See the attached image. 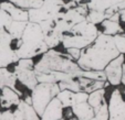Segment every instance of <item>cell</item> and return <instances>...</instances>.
Segmentation results:
<instances>
[{
	"label": "cell",
	"instance_id": "6da1fadb",
	"mask_svg": "<svg viewBox=\"0 0 125 120\" xmlns=\"http://www.w3.org/2000/svg\"><path fill=\"white\" fill-rule=\"evenodd\" d=\"M39 83L58 84L59 82L82 76L83 69L66 53L49 49L33 66Z\"/></svg>",
	"mask_w": 125,
	"mask_h": 120
},
{
	"label": "cell",
	"instance_id": "7a4b0ae2",
	"mask_svg": "<svg viewBox=\"0 0 125 120\" xmlns=\"http://www.w3.org/2000/svg\"><path fill=\"white\" fill-rule=\"evenodd\" d=\"M120 54L113 36L101 32L89 46L81 51L76 63L84 71H104L105 66Z\"/></svg>",
	"mask_w": 125,
	"mask_h": 120
},
{
	"label": "cell",
	"instance_id": "3957f363",
	"mask_svg": "<svg viewBox=\"0 0 125 120\" xmlns=\"http://www.w3.org/2000/svg\"><path fill=\"white\" fill-rule=\"evenodd\" d=\"M49 50L40 24L28 21L21 38L16 40V53L18 59H33Z\"/></svg>",
	"mask_w": 125,
	"mask_h": 120
},
{
	"label": "cell",
	"instance_id": "277c9868",
	"mask_svg": "<svg viewBox=\"0 0 125 120\" xmlns=\"http://www.w3.org/2000/svg\"><path fill=\"white\" fill-rule=\"evenodd\" d=\"M59 92V85L51 83H38L31 89V106L39 116H41L47 105L52 98L57 96Z\"/></svg>",
	"mask_w": 125,
	"mask_h": 120
},
{
	"label": "cell",
	"instance_id": "5b68a950",
	"mask_svg": "<svg viewBox=\"0 0 125 120\" xmlns=\"http://www.w3.org/2000/svg\"><path fill=\"white\" fill-rule=\"evenodd\" d=\"M65 0H43V5L38 9H28L29 21L40 23L42 21L54 18L58 13L64 11Z\"/></svg>",
	"mask_w": 125,
	"mask_h": 120
},
{
	"label": "cell",
	"instance_id": "8992f818",
	"mask_svg": "<svg viewBox=\"0 0 125 120\" xmlns=\"http://www.w3.org/2000/svg\"><path fill=\"white\" fill-rule=\"evenodd\" d=\"M33 66H34L33 59H19L13 68V73L16 74L17 79L30 90L39 83L33 71Z\"/></svg>",
	"mask_w": 125,
	"mask_h": 120
},
{
	"label": "cell",
	"instance_id": "52a82bcc",
	"mask_svg": "<svg viewBox=\"0 0 125 120\" xmlns=\"http://www.w3.org/2000/svg\"><path fill=\"white\" fill-rule=\"evenodd\" d=\"M16 40L8 32L0 33V67H8L18 62Z\"/></svg>",
	"mask_w": 125,
	"mask_h": 120
},
{
	"label": "cell",
	"instance_id": "ba28073f",
	"mask_svg": "<svg viewBox=\"0 0 125 120\" xmlns=\"http://www.w3.org/2000/svg\"><path fill=\"white\" fill-rule=\"evenodd\" d=\"M109 120H125V100L118 89H114L110 97Z\"/></svg>",
	"mask_w": 125,
	"mask_h": 120
},
{
	"label": "cell",
	"instance_id": "9c48e42d",
	"mask_svg": "<svg viewBox=\"0 0 125 120\" xmlns=\"http://www.w3.org/2000/svg\"><path fill=\"white\" fill-rule=\"evenodd\" d=\"M123 63H124V54H120L105 66L104 73L106 76V80L109 82L110 85L117 86L121 84Z\"/></svg>",
	"mask_w": 125,
	"mask_h": 120
},
{
	"label": "cell",
	"instance_id": "30bf717a",
	"mask_svg": "<svg viewBox=\"0 0 125 120\" xmlns=\"http://www.w3.org/2000/svg\"><path fill=\"white\" fill-rule=\"evenodd\" d=\"M63 105L55 96L52 98L51 101L47 105L43 112L40 116V120H59L64 117L63 113Z\"/></svg>",
	"mask_w": 125,
	"mask_h": 120
},
{
	"label": "cell",
	"instance_id": "8fae6325",
	"mask_svg": "<svg viewBox=\"0 0 125 120\" xmlns=\"http://www.w3.org/2000/svg\"><path fill=\"white\" fill-rule=\"evenodd\" d=\"M13 115L14 120H40V116L37 113L33 107L22 99L17 105Z\"/></svg>",
	"mask_w": 125,
	"mask_h": 120
},
{
	"label": "cell",
	"instance_id": "7c38bea8",
	"mask_svg": "<svg viewBox=\"0 0 125 120\" xmlns=\"http://www.w3.org/2000/svg\"><path fill=\"white\" fill-rule=\"evenodd\" d=\"M0 9L7 11L12 18V20H16V21H29L28 10L17 7V6H14L13 3H11L8 0H1L0 1Z\"/></svg>",
	"mask_w": 125,
	"mask_h": 120
},
{
	"label": "cell",
	"instance_id": "4fadbf2b",
	"mask_svg": "<svg viewBox=\"0 0 125 120\" xmlns=\"http://www.w3.org/2000/svg\"><path fill=\"white\" fill-rule=\"evenodd\" d=\"M0 90H1V94H0V107L1 108L9 109L12 106H17L21 100L20 99L21 95L12 88L3 87Z\"/></svg>",
	"mask_w": 125,
	"mask_h": 120
},
{
	"label": "cell",
	"instance_id": "5bb4252c",
	"mask_svg": "<svg viewBox=\"0 0 125 120\" xmlns=\"http://www.w3.org/2000/svg\"><path fill=\"white\" fill-rule=\"evenodd\" d=\"M78 82L80 85V92H84V93H90L94 92L96 89L100 88H105L106 86H109V82H103V80H96V79H91V78H86L80 76L78 77Z\"/></svg>",
	"mask_w": 125,
	"mask_h": 120
},
{
	"label": "cell",
	"instance_id": "9a60e30c",
	"mask_svg": "<svg viewBox=\"0 0 125 120\" xmlns=\"http://www.w3.org/2000/svg\"><path fill=\"white\" fill-rule=\"evenodd\" d=\"M71 109L73 115L78 118V120H90L94 117V110L87 101L74 104L71 107Z\"/></svg>",
	"mask_w": 125,
	"mask_h": 120
},
{
	"label": "cell",
	"instance_id": "2e32d148",
	"mask_svg": "<svg viewBox=\"0 0 125 120\" xmlns=\"http://www.w3.org/2000/svg\"><path fill=\"white\" fill-rule=\"evenodd\" d=\"M17 82L18 79L13 72L9 71L7 67H0V89L3 87H10L21 95L22 93L17 89Z\"/></svg>",
	"mask_w": 125,
	"mask_h": 120
},
{
	"label": "cell",
	"instance_id": "e0dca14e",
	"mask_svg": "<svg viewBox=\"0 0 125 120\" xmlns=\"http://www.w3.org/2000/svg\"><path fill=\"white\" fill-rule=\"evenodd\" d=\"M101 26V32L107 35H115L117 33H123L124 30L121 26L120 21H114L111 19H105L104 21H102L100 23Z\"/></svg>",
	"mask_w": 125,
	"mask_h": 120
},
{
	"label": "cell",
	"instance_id": "ac0fdd59",
	"mask_svg": "<svg viewBox=\"0 0 125 120\" xmlns=\"http://www.w3.org/2000/svg\"><path fill=\"white\" fill-rule=\"evenodd\" d=\"M62 36H63V34L61 32H59L58 30H55V29H52L51 31L44 33V40L48 47L49 49H54L59 44H61Z\"/></svg>",
	"mask_w": 125,
	"mask_h": 120
},
{
	"label": "cell",
	"instance_id": "d6986e66",
	"mask_svg": "<svg viewBox=\"0 0 125 120\" xmlns=\"http://www.w3.org/2000/svg\"><path fill=\"white\" fill-rule=\"evenodd\" d=\"M58 99L62 103L64 108H71L75 103V92L69 89L60 90L57 95Z\"/></svg>",
	"mask_w": 125,
	"mask_h": 120
},
{
	"label": "cell",
	"instance_id": "ffe728a7",
	"mask_svg": "<svg viewBox=\"0 0 125 120\" xmlns=\"http://www.w3.org/2000/svg\"><path fill=\"white\" fill-rule=\"evenodd\" d=\"M27 22L28 21H16V20H12L11 24L7 29V32L14 40H19L21 38L22 33H23V30L27 26Z\"/></svg>",
	"mask_w": 125,
	"mask_h": 120
},
{
	"label": "cell",
	"instance_id": "44dd1931",
	"mask_svg": "<svg viewBox=\"0 0 125 120\" xmlns=\"http://www.w3.org/2000/svg\"><path fill=\"white\" fill-rule=\"evenodd\" d=\"M104 96H105V88L96 89V90H94V92H92V93L89 94L87 103L90 104V106L92 107V108H95V107H97L102 101L105 99Z\"/></svg>",
	"mask_w": 125,
	"mask_h": 120
},
{
	"label": "cell",
	"instance_id": "7402d4cb",
	"mask_svg": "<svg viewBox=\"0 0 125 120\" xmlns=\"http://www.w3.org/2000/svg\"><path fill=\"white\" fill-rule=\"evenodd\" d=\"M93 110H94V117L97 120H109V107L105 99L97 107L93 108Z\"/></svg>",
	"mask_w": 125,
	"mask_h": 120
},
{
	"label": "cell",
	"instance_id": "603a6c76",
	"mask_svg": "<svg viewBox=\"0 0 125 120\" xmlns=\"http://www.w3.org/2000/svg\"><path fill=\"white\" fill-rule=\"evenodd\" d=\"M106 19V16L104 12L95 11V10H87V13L85 16V20L93 24H100L102 21Z\"/></svg>",
	"mask_w": 125,
	"mask_h": 120
},
{
	"label": "cell",
	"instance_id": "cb8c5ba5",
	"mask_svg": "<svg viewBox=\"0 0 125 120\" xmlns=\"http://www.w3.org/2000/svg\"><path fill=\"white\" fill-rule=\"evenodd\" d=\"M60 87V90L63 89H69L72 92H80V85H79L78 78H69V79L62 80V82L58 83Z\"/></svg>",
	"mask_w": 125,
	"mask_h": 120
},
{
	"label": "cell",
	"instance_id": "d4e9b609",
	"mask_svg": "<svg viewBox=\"0 0 125 120\" xmlns=\"http://www.w3.org/2000/svg\"><path fill=\"white\" fill-rule=\"evenodd\" d=\"M12 22V18L7 11L0 9V33L7 32V29Z\"/></svg>",
	"mask_w": 125,
	"mask_h": 120
},
{
	"label": "cell",
	"instance_id": "484cf974",
	"mask_svg": "<svg viewBox=\"0 0 125 120\" xmlns=\"http://www.w3.org/2000/svg\"><path fill=\"white\" fill-rule=\"evenodd\" d=\"M82 76L83 77H86V78H91V79L106 82V76H105L104 71H84V69H83Z\"/></svg>",
	"mask_w": 125,
	"mask_h": 120
},
{
	"label": "cell",
	"instance_id": "4316f807",
	"mask_svg": "<svg viewBox=\"0 0 125 120\" xmlns=\"http://www.w3.org/2000/svg\"><path fill=\"white\" fill-rule=\"evenodd\" d=\"M113 40L118 52L121 54H125V33H117L113 35Z\"/></svg>",
	"mask_w": 125,
	"mask_h": 120
},
{
	"label": "cell",
	"instance_id": "83f0119b",
	"mask_svg": "<svg viewBox=\"0 0 125 120\" xmlns=\"http://www.w3.org/2000/svg\"><path fill=\"white\" fill-rule=\"evenodd\" d=\"M65 50H66V54L70 55L74 61H78V59L81 55V51H82V50L76 49V47H69V49H65Z\"/></svg>",
	"mask_w": 125,
	"mask_h": 120
},
{
	"label": "cell",
	"instance_id": "f1b7e54d",
	"mask_svg": "<svg viewBox=\"0 0 125 120\" xmlns=\"http://www.w3.org/2000/svg\"><path fill=\"white\" fill-rule=\"evenodd\" d=\"M8 1H10L17 7L22 8V9H29V0H8Z\"/></svg>",
	"mask_w": 125,
	"mask_h": 120
},
{
	"label": "cell",
	"instance_id": "f546056e",
	"mask_svg": "<svg viewBox=\"0 0 125 120\" xmlns=\"http://www.w3.org/2000/svg\"><path fill=\"white\" fill-rule=\"evenodd\" d=\"M0 120H14L13 112L8 109H6L5 111H0Z\"/></svg>",
	"mask_w": 125,
	"mask_h": 120
},
{
	"label": "cell",
	"instance_id": "4dcf8cb0",
	"mask_svg": "<svg viewBox=\"0 0 125 120\" xmlns=\"http://www.w3.org/2000/svg\"><path fill=\"white\" fill-rule=\"evenodd\" d=\"M43 5V0H29V9H38Z\"/></svg>",
	"mask_w": 125,
	"mask_h": 120
},
{
	"label": "cell",
	"instance_id": "1f68e13d",
	"mask_svg": "<svg viewBox=\"0 0 125 120\" xmlns=\"http://www.w3.org/2000/svg\"><path fill=\"white\" fill-rule=\"evenodd\" d=\"M118 13H120V21H122V22H124L125 23V9L120 10Z\"/></svg>",
	"mask_w": 125,
	"mask_h": 120
},
{
	"label": "cell",
	"instance_id": "d6a6232c",
	"mask_svg": "<svg viewBox=\"0 0 125 120\" xmlns=\"http://www.w3.org/2000/svg\"><path fill=\"white\" fill-rule=\"evenodd\" d=\"M121 83L123 85H125V64L123 63V66H122V79H121Z\"/></svg>",
	"mask_w": 125,
	"mask_h": 120
},
{
	"label": "cell",
	"instance_id": "836d02e7",
	"mask_svg": "<svg viewBox=\"0 0 125 120\" xmlns=\"http://www.w3.org/2000/svg\"><path fill=\"white\" fill-rule=\"evenodd\" d=\"M71 1H73V2H75L76 5L81 6V5H83V2H84L85 0H71Z\"/></svg>",
	"mask_w": 125,
	"mask_h": 120
},
{
	"label": "cell",
	"instance_id": "e575fe53",
	"mask_svg": "<svg viewBox=\"0 0 125 120\" xmlns=\"http://www.w3.org/2000/svg\"><path fill=\"white\" fill-rule=\"evenodd\" d=\"M24 101H26V103H28V104H30V105H31V97H30V96L26 97V98H24Z\"/></svg>",
	"mask_w": 125,
	"mask_h": 120
},
{
	"label": "cell",
	"instance_id": "d590c367",
	"mask_svg": "<svg viewBox=\"0 0 125 120\" xmlns=\"http://www.w3.org/2000/svg\"><path fill=\"white\" fill-rule=\"evenodd\" d=\"M68 120H78V118H76L75 116L73 115V116H71L70 118H68Z\"/></svg>",
	"mask_w": 125,
	"mask_h": 120
},
{
	"label": "cell",
	"instance_id": "8d00e7d4",
	"mask_svg": "<svg viewBox=\"0 0 125 120\" xmlns=\"http://www.w3.org/2000/svg\"><path fill=\"white\" fill-rule=\"evenodd\" d=\"M90 120H97V119H96V118H95V117H93L92 119H90Z\"/></svg>",
	"mask_w": 125,
	"mask_h": 120
},
{
	"label": "cell",
	"instance_id": "74e56055",
	"mask_svg": "<svg viewBox=\"0 0 125 120\" xmlns=\"http://www.w3.org/2000/svg\"><path fill=\"white\" fill-rule=\"evenodd\" d=\"M59 120H65V119H64V117H63V118H61V119H59Z\"/></svg>",
	"mask_w": 125,
	"mask_h": 120
},
{
	"label": "cell",
	"instance_id": "f35d334b",
	"mask_svg": "<svg viewBox=\"0 0 125 120\" xmlns=\"http://www.w3.org/2000/svg\"><path fill=\"white\" fill-rule=\"evenodd\" d=\"M124 94H125V93H124Z\"/></svg>",
	"mask_w": 125,
	"mask_h": 120
}]
</instances>
